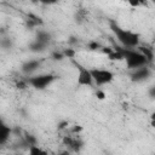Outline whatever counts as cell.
Wrapping results in <instances>:
<instances>
[{
  "label": "cell",
  "instance_id": "obj_1",
  "mask_svg": "<svg viewBox=\"0 0 155 155\" xmlns=\"http://www.w3.org/2000/svg\"><path fill=\"white\" fill-rule=\"evenodd\" d=\"M109 24H110V29H111L113 34L115 35L116 40L122 45L124 48L136 50V47L139 46V41H140L139 34L121 28L115 21H110Z\"/></svg>",
  "mask_w": 155,
  "mask_h": 155
},
{
  "label": "cell",
  "instance_id": "obj_2",
  "mask_svg": "<svg viewBox=\"0 0 155 155\" xmlns=\"http://www.w3.org/2000/svg\"><path fill=\"white\" fill-rule=\"evenodd\" d=\"M122 53H124V61L126 62V67L131 70H136L138 68H142L149 64L147 58L139 51L122 47Z\"/></svg>",
  "mask_w": 155,
  "mask_h": 155
},
{
  "label": "cell",
  "instance_id": "obj_3",
  "mask_svg": "<svg viewBox=\"0 0 155 155\" xmlns=\"http://www.w3.org/2000/svg\"><path fill=\"white\" fill-rule=\"evenodd\" d=\"M25 79L30 87L35 90H45L46 87L52 85V82L57 79V76L53 74H39V75H31Z\"/></svg>",
  "mask_w": 155,
  "mask_h": 155
},
{
  "label": "cell",
  "instance_id": "obj_4",
  "mask_svg": "<svg viewBox=\"0 0 155 155\" xmlns=\"http://www.w3.org/2000/svg\"><path fill=\"white\" fill-rule=\"evenodd\" d=\"M73 63L78 70V79H76L78 85L79 86H92L94 82H93V78L91 74V69H87L81 63H79L74 59H73Z\"/></svg>",
  "mask_w": 155,
  "mask_h": 155
},
{
  "label": "cell",
  "instance_id": "obj_5",
  "mask_svg": "<svg viewBox=\"0 0 155 155\" xmlns=\"http://www.w3.org/2000/svg\"><path fill=\"white\" fill-rule=\"evenodd\" d=\"M91 74L93 78V82L96 86L108 85L114 80V73L108 69H91Z\"/></svg>",
  "mask_w": 155,
  "mask_h": 155
},
{
  "label": "cell",
  "instance_id": "obj_6",
  "mask_svg": "<svg viewBox=\"0 0 155 155\" xmlns=\"http://www.w3.org/2000/svg\"><path fill=\"white\" fill-rule=\"evenodd\" d=\"M151 75V70L148 65L145 67H142V68H138L136 70H132L131 73V80L133 82H142V81H145L147 79H149Z\"/></svg>",
  "mask_w": 155,
  "mask_h": 155
},
{
  "label": "cell",
  "instance_id": "obj_7",
  "mask_svg": "<svg viewBox=\"0 0 155 155\" xmlns=\"http://www.w3.org/2000/svg\"><path fill=\"white\" fill-rule=\"evenodd\" d=\"M40 67H41V61L40 59H29V61H25L22 64L21 70H22L23 74L31 76V74L35 73Z\"/></svg>",
  "mask_w": 155,
  "mask_h": 155
},
{
  "label": "cell",
  "instance_id": "obj_8",
  "mask_svg": "<svg viewBox=\"0 0 155 155\" xmlns=\"http://www.w3.org/2000/svg\"><path fill=\"white\" fill-rule=\"evenodd\" d=\"M12 134H13V128L6 125L5 122H2L0 126V144L5 145Z\"/></svg>",
  "mask_w": 155,
  "mask_h": 155
},
{
  "label": "cell",
  "instance_id": "obj_9",
  "mask_svg": "<svg viewBox=\"0 0 155 155\" xmlns=\"http://www.w3.org/2000/svg\"><path fill=\"white\" fill-rule=\"evenodd\" d=\"M35 40L39 41V42H42L45 45H48L50 41H51V34L46 30H42V29H38L36 34H35Z\"/></svg>",
  "mask_w": 155,
  "mask_h": 155
},
{
  "label": "cell",
  "instance_id": "obj_10",
  "mask_svg": "<svg viewBox=\"0 0 155 155\" xmlns=\"http://www.w3.org/2000/svg\"><path fill=\"white\" fill-rule=\"evenodd\" d=\"M138 51L147 58L148 63L153 62V59H154V51H153V48H150L148 46H138Z\"/></svg>",
  "mask_w": 155,
  "mask_h": 155
},
{
  "label": "cell",
  "instance_id": "obj_11",
  "mask_svg": "<svg viewBox=\"0 0 155 155\" xmlns=\"http://www.w3.org/2000/svg\"><path fill=\"white\" fill-rule=\"evenodd\" d=\"M47 46H48V45H45V44H42V42H39V41L34 40V41L29 45V50H30L31 52L39 53V52H44Z\"/></svg>",
  "mask_w": 155,
  "mask_h": 155
},
{
  "label": "cell",
  "instance_id": "obj_12",
  "mask_svg": "<svg viewBox=\"0 0 155 155\" xmlns=\"http://www.w3.org/2000/svg\"><path fill=\"white\" fill-rule=\"evenodd\" d=\"M110 61H124V53H122V47H115L114 51L108 56Z\"/></svg>",
  "mask_w": 155,
  "mask_h": 155
},
{
  "label": "cell",
  "instance_id": "obj_13",
  "mask_svg": "<svg viewBox=\"0 0 155 155\" xmlns=\"http://www.w3.org/2000/svg\"><path fill=\"white\" fill-rule=\"evenodd\" d=\"M28 155H48V153L39 145H31L28 148Z\"/></svg>",
  "mask_w": 155,
  "mask_h": 155
},
{
  "label": "cell",
  "instance_id": "obj_14",
  "mask_svg": "<svg viewBox=\"0 0 155 155\" xmlns=\"http://www.w3.org/2000/svg\"><path fill=\"white\" fill-rule=\"evenodd\" d=\"M84 148V142L80 139V138H75L74 137V140H73V144L70 145V148L68 150L73 151V153H80V150Z\"/></svg>",
  "mask_w": 155,
  "mask_h": 155
},
{
  "label": "cell",
  "instance_id": "obj_15",
  "mask_svg": "<svg viewBox=\"0 0 155 155\" xmlns=\"http://www.w3.org/2000/svg\"><path fill=\"white\" fill-rule=\"evenodd\" d=\"M22 138L25 140V143L28 144V147H31V145H38V138L31 134V133H28V132H24Z\"/></svg>",
  "mask_w": 155,
  "mask_h": 155
},
{
  "label": "cell",
  "instance_id": "obj_16",
  "mask_svg": "<svg viewBox=\"0 0 155 155\" xmlns=\"http://www.w3.org/2000/svg\"><path fill=\"white\" fill-rule=\"evenodd\" d=\"M63 53H64V57L65 58H69V59H74L75 56H76V51L73 48V47H67L63 50Z\"/></svg>",
  "mask_w": 155,
  "mask_h": 155
},
{
  "label": "cell",
  "instance_id": "obj_17",
  "mask_svg": "<svg viewBox=\"0 0 155 155\" xmlns=\"http://www.w3.org/2000/svg\"><path fill=\"white\" fill-rule=\"evenodd\" d=\"M51 58H52L53 61H58V62H61V61H63L65 57H64L63 51H53V52L51 53Z\"/></svg>",
  "mask_w": 155,
  "mask_h": 155
},
{
  "label": "cell",
  "instance_id": "obj_18",
  "mask_svg": "<svg viewBox=\"0 0 155 155\" xmlns=\"http://www.w3.org/2000/svg\"><path fill=\"white\" fill-rule=\"evenodd\" d=\"M102 45L99 44V42H97V41H90L88 44H87V48L88 50H91V51H97V50H102Z\"/></svg>",
  "mask_w": 155,
  "mask_h": 155
},
{
  "label": "cell",
  "instance_id": "obj_19",
  "mask_svg": "<svg viewBox=\"0 0 155 155\" xmlns=\"http://www.w3.org/2000/svg\"><path fill=\"white\" fill-rule=\"evenodd\" d=\"M82 130H84L82 126H80V125H73V126L69 127V133H70V134H75V136H78Z\"/></svg>",
  "mask_w": 155,
  "mask_h": 155
},
{
  "label": "cell",
  "instance_id": "obj_20",
  "mask_svg": "<svg viewBox=\"0 0 155 155\" xmlns=\"http://www.w3.org/2000/svg\"><path fill=\"white\" fill-rule=\"evenodd\" d=\"M73 140H74V137L73 136H63V139H62V142H63V145H65L68 149L70 148V145L73 144Z\"/></svg>",
  "mask_w": 155,
  "mask_h": 155
},
{
  "label": "cell",
  "instance_id": "obj_21",
  "mask_svg": "<svg viewBox=\"0 0 155 155\" xmlns=\"http://www.w3.org/2000/svg\"><path fill=\"white\" fill-rule=\"evenodd\" d=\"M28 86H29V84H28L27 79H22V80H19V81L16 82V87L19 88V90H24V88H27Z\"/></svg>",
  "mask_w": 155,
  "mask_h": 155
},
{
  "label": "cell",
  "instance_id": "obj_22",
  "mask_svg": "<svg viewBox=\"0 0 155 155\" xmlns=\"http://www.w3.org/2000/svg\"><path fill=\"white\" fill-rule=\"evenodd\" d=\"M70 126H69V122L67 121V120H62V121H59L58 122V125H57V130L58 131H64V130H67V128H69Z\"/></svg>",
  "mask_w": 155,
  "mask_h": 155
},
{
  "label": "cell",
  "instance_id": "obj_23",
  "mask_svg": "<svg viewBox=\"0 0 155 155\" xmlns=\"http://www.w3.org/2000/svg\"><path fill=\"white\" fill-rule=\"evenodd\" d=\"M96 97H97V99H99V101H103V99H105V97H107V94H105V92L103 91V90H101V88H98L97 91H96Z\"/></svg>",
  "mask_w": 155,
  "mask_h": 155
},
{
  "label": "cell",
  "instance_id": "obj_24",
  "mask_svg": "<svg viewBox=\"0 0 155 155\" xmlns=\"http://www.w3.org/2000/svg\"><path fill=\"white\" fill-rule=\"evenodd\" d=\"M101 51H102V52H103L104 54H107V57H108V56H109V54H110V53H111V52L114 51V48H111V47H105V46H103Z\"/></svg>",
  "mask_w": 155,
  "mask_h": 155
},
{
  "label": "cell",
  "instance_id": "obj_25",
  "mask_svg": "<svg viewBox=\"0 0 155 155\" xmlns=\"http://www.w3.org/2000/svg\"><path fill=\"white\" fill-rule=\"evenodd\" d=\"M70 153H71V151L67 149V150H63V151H61V153H58V155H70Z\"/></svg>",
  "mask_w": 155,
  "mask_h": 155
},
{
  "label": "cell",
  "instance_id": "obj_26",
  "mask_svg": "<svg viewBox=\"0 0 155 155\" xmlns=\"http://www.w3.org/2000/svg\"><path fill=\"white\" fill-rule=\"evenodd\" d=\"M130 5H132V6L137 7V6H139V5H140V2H139V1H136V2H134V1H130Z\"/></svg>",
  "mask_w": 155,
  "mask_h": 155
},
{
  "label": "cell",
  "instance_id": "obj_27",
  "mask_svg": "<svg viewBox=\"0 0 155 155\" xmlns=\"http://www.w3.org/2000/svg\"><path fill=\"white\" fill-rule=\"evenodd\" d=\"M149 93H150V96H151V97H155V86L150 88V91H149Z\"/></svg>",
  "mask_w": 155,
  "mask_h": 155
},
{
  "label": "cell",
  "instance_id": "obj_28",
  "mask_svg": "<svg viewBox=\"0 0 155 155\" xmlns=\"http://www.w3.org/2000/svg\"><path fill=\"white\" fill-rule=\"evenodd\" d=\"M150 121H155V111H153L150 114Z\"/></svg>",
  "mask_w": 155,
  "mask_h": 155
},
{
  "label": "cell",
  "instance_id": "obj_29",
  "mask_svg": "<svg viewBox=\"0 0 155 155\" xmlns=\"http://www.w3.org/2000/svg\"><path fill=\"white\" fill-rule=\"evenodd\" d=\"M76 41H78V40H76L75 38H73V36H71V38H70V40H69V44H74V42H76Z\"/></svg>",
  "mask_w": 155,
  "mask_h": 155
},
{
  "label": "cell",
  "instance_id": "obj_30",
  "mask_svg": "<svg viewBox=\"0 0 155 155\" xmlns=\"http://www.w3.org/2000/svg\"><path fill=\"white\" fill-rule=\"evenodd\" d=\"M150 125H151V127L155 128V121H150Z\"/></svg>",
  "mask_w": 155,
  "mask_h": 155
}]
</instances>
